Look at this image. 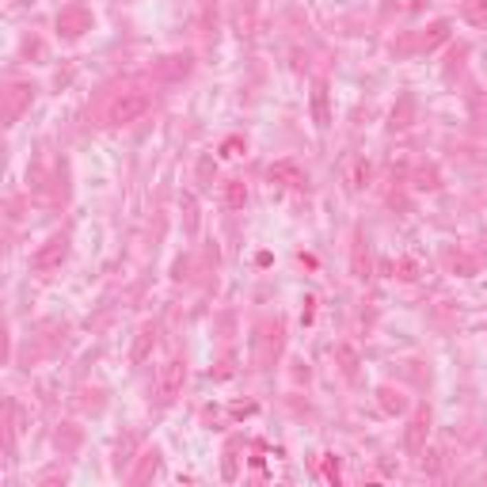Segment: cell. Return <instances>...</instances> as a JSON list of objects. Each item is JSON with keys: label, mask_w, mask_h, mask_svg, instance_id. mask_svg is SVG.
Wrapping results in <instances>:
<instances>
[{"label": "cell", "mask_w": 487, "mask_h": 487, "mask_svg": "<svg viewBox=\"0 0 487 487\" xmlns=\"http://www.w3.org/2000/svg\"><path fill=\"white\" fill-rule=\"evenodd\" d=\"M183 381H187V362H183V358H172L157 377V404L160 407L175 404V396L183 392Z\"/></svg>", "instance_id": "cell-2"}, {"label": "cell", "mask_w": 487, "mask_h": 487, "mask_svg": "<svg viewBox=\"0 0 487 487\" xmlns=\"http://www.w3.org/2000/svg\"><path fill=\"white\" fill-rule=\"evenodd\" d=\"M152 107V100L145 95V91H137V88H130V91H122V95H115L111 100V107H107V122L111 126H130V122H137L145 111Z\"/></svg>", "instance_id": "cell-1"}, {"label": "cell", "mask_w": 487, "mask_h": 487, "mask_svg": "<svg viewBox=\"0 0 487 487\" xmlns=\"http://www.w3.org/2000/svg\"><path fill=\"white\" fill-rule=\"evenodd\" d=\"M461 16L468 19L472 27H484V23H487V0H464V4H461Z\"/></svg>", "instance_id": "cell-10"}, {"label": "cell", "mask_w": 487, "mask_h": 487, "mask_svg": "<svg viewBox=\"0 0 487 487\" xmlns=\"http://www.w3.org/2000/svg\"><path fill=\"white\" fill-rule=\"evenodd\" d=\"M446 38H449V23L442 19V23H434V27H430V34L422 38V46H427V50H434V46H442Z\"/></svg>", "instance_id": "cell-13"}, {"label": "cell", "mask_w": 487, "mask_h": 487, "mask_svg": "<svg viewBox=\"0 0 487 487\" xmlns=\"http://www.w3.org/2000/svg\"><path fill=\"white\" fill-rule=\"evenodd\" d=\"M244 202H248V187H244V179H229V183H225V206H229V209H244Z\"/></svg>", "instance_id": "cell-8"}, {"label": "cell", "mask_w": 487, "mask_h": 487, "mask_svg": "<svg viewBox=\"0 0 487 487\" xmlns=\"http://www.w3.org/2000/svg\"><path fill=\"white\" fill-rule=\"evenodd\" d=\"M69 256V236L65 232H58V236H50L46 244H42L38 251H34V271H54V267H61V259Z\"/></svg>", "instance_id": "cell-3"}, {"label": "cell", "mask_w": 487, "mask_h": 487, "mask_svg": "<svg viewBox=\"0 0 487 487\" xmlns=\"http://www.w3.org/2000/svg\"><path fill=\"white\" fill-rule=\"evenodd\" d=\"M91 27V16L84 8H65L58 16V31H65V38H76V34H84Z\"/></svg>", "instance_id": "cell-4"}, {"label": "cell", "mask_w": 487, "mask_h": 487, "mask_svg": "<svg viewBox=\"0 0 487 487\" xmlns=\"http://www.w3.org/2000/svg\"><path fill=\"white\" fill-rule=\"evenodd\" d=\"M157 464H160V453H157V449H152V453H145V464H141V468L137 472H133V484H141V479H145V476H152V472H157Z\"/></svg>", "instance_id": "cell-14"}, {"label": "cell", "mask_w": 487, "mask_h": 487, "mask_svg": "<svg viewBox=\"0 0 487 487\" xmlns=\"http://www.w3.org/2000/svg\"><path fill=\"white\" fill-rule=\"evenodd\" d=\"M157 347V324H141V331H137V343H133V350H130V362L133 365H141L145 358H149V350Z\"/></svg>", "instance_id": "cell-5"}, {"label": "cell", "mask_w": 487, "mask_h": 487, "mask_svg": "<svg viewBox=\"0 0 487 487\" xmlns=\"http://www.w3.org/2000/svg\"><path fill=\"white\" fill-rule=\"evenodd\" d=\"M427 430H430V411L422 407V411L415 415L411 430H407V449H411V453H419V449H422V434H427Z\"/></svg>", "instance_id": "cell-7"}, {"label": "cell", "mask_w": 487, "mask_h": 487, "mask_svg": "<svg viewBox=\"0 0 487 487\" xmlns=\"http://www.w3.org/2000/svg\"><path fill=\"white\" fill-rule=\"evenodd\" d=\"M377 396H381V407H385V411H404L407 407V400L400 396V392H392V388H377Z\"/></svg>", "instance_id": "cell-12"}, {"label": "cell", "mask_w": 487, "mask_h": 487, "mask_svg": "<svg viewBox=\"0 0 487 487\" xmlns=\"http://www.w3.org/2000/svg\"><path fill=\"white\" fill-rule=\"evenodd\" d=\"M164 61H168V65H160V73L172 76V80H179V76L190 73V54H183V58L175 54V58H164Z\"/></svg>", "instance_id": "cell-11"}, {"label": "cell", "mask_w": 487, "mask_h": 487, "mask_svg": "<svg viewBox=\"0 0 487 487\" xmlns=\"http://www.w3.org/2000/svg\"><path fill=\"white\" fill-rule=\"evenodd\" d=\"M240 145H244V141H240V137H229V141H225V145H221V157H240Z\"/></svg>", "instance_id": "cell-16"}, {"label": "cell", "mask_w": 487, "mask_h": 487, "mask_svg": "<svg viewBox=\"0 0 487 487\" xmlns=\"http://www.w3.org/2000/svg\"><path fill=\"white\" fill-rule=\"evenodd\" d=\"M313 115H316V126L328 130L331 115H328V88H324V84H316V91H313Z\"/></svg>", "instance_id": "cell-9"}, {"label": "cell", "mask_w": 487, "mask_h": 487, "mask_svg": "<svg viewBox=\"0 0 487 487\" xmlns=\"http://www.w3.org/2000/svg\"><path fill=\"white\" fill-rule=\"evenodd\" d=\"M370 172H373V168L365 164V160H358V164H354V187H365V183H370Z\"/></svg>", "instance_id": "cell-15"}, {"label": "cell", "mask_w": 487, "mask_h": 487, "mask_svg": "<svg viewBox=\"0 0 487 487\" xmlns=\"http://www.w3.org/2000/svg\"><path fill=\"white\" fill-rule=\"evenodd\" d=\"M271 179H282L286 183V187H305V172H301L297 164H293V160H278V164L271 168Z\"/></svg>", "instance_id": "cell-6"}]
</instances>
